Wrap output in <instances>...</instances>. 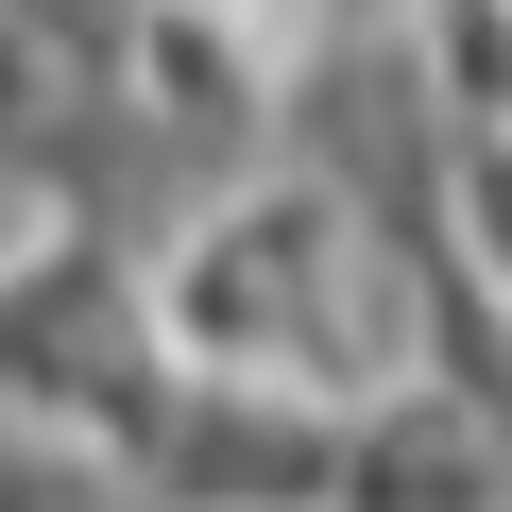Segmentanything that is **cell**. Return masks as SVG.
I'll return each mask as SVG.
<instances>
[{"label": "cell", "mask_w": 512, "mask_h": 512, "mask_svg": "<svg viewBox=\"0 0 512 512\" xmlns=\"http://www.w3.org/2000/svg\"><path fill=\"white\" fill-rule=\"evenodd\" d=\"M342 512H495V444L461 427V393H393L342 444Z\"/></svg>", "instance_id": "obj_1"}]
</instances>
